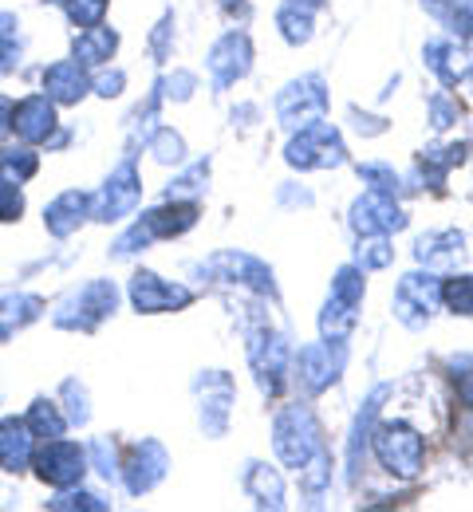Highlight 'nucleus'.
<instances>
[{
    "instance_id": "obj_16",
    "label": "nucleus",
    "mask_w": 473,
    "mask_h": 512,
    "mask_svg": "<svg viewBox=\"0 0 473 512\" xmlns=\"http://www.w3.org/2000/svg\"><path fill=\"white\" fill-rule=\"evenodd\" d=\"M205 272H213L217 280H229V284H249V288H257V292H265V296H276V280H272V268L265 260H257V256L249 253H217L209 264H205Z\"/></svg>"
},
{
    "instance_id": "obj_28",
    "label": "nucleus",
    "mask_w": 473,
    "mask_h": 512,
    "mask_svg": "<svg viewBox=\"0 0 473 512\" xmlns=\"http://www.w3.org/2000/svg\"><path fill=\"white\" fill-rule=\"evenodd\" d=\"M245 489L261 509H284V481L269 465H249L245 473Z\"/></svg>"
},
{
    "instance_id": "obj_35",
    "label": "nucleus",
    "mask_w": 473,
    "mask_h": 512,
    "mask_svg": "<svg viewBox=\"0 0 473 512\" xmlns=\"http://www.w3.org/2000/svg\"><path fill=\"white\" fill-rule=\"evenodd\" d=\"M450 52H454V48H450L446 40H430V44H426V67H430L442 83H458V71L450 67Z\"/></svg>"
},
{
    "instance_id": "obj_21",
    "label": "nucleus",
    "mask_w": 473,
    "mask_h": 512,
    "mask_svg": "<svg viewBox=\"0 0 473 512\" xmlns=\"http://www.w3.org/2000/svg\"><path fill=\"white\" fill-rule=\"evenodd\" d=\"M32 442H36V434H32L28 422L4 418V422H0V465L12 469V473L28 469V461H32Z\"/></svg>"
},
{
    "instance_id": "obj_1",
    "label": "nucleus",
    "mask_w": 473,
    "mask_h": 512,
    "mask_svg": "<svg viewBox=\"0 0 473 512\" xmlns=\"http://www.w3.org/2000/svg\"><path fill=\"white\" fill-rule=\"evenodd\" d=\"M272 446H276V457L288 469H300L308 457H316L324 449L316 414L308 406H284L272 422Z\"/></svg>"
},
{
    "instance_id": "obj_19",
    "label": "nucleus",
    "mask_w": 473,
    "mask_h": 512,
    "mask_svg": "<svg viewBox=\"0 0 473 512\" xmlns=\"http://www.w3.org/2000/svg\"><path fill=\"white\" fill-rule=\"evenodd\" d=\"M202 426L209 438H221L225 434V426H229V406H233V383H229V375H221V371H209L202 383Z\"/></svg>"
},
{
    "instance_id": "obj_11",
    "label": "nucleus",
    "mask_w": 473,
    "mask_h": 512,
    "mask_svg": "<svg viewBox=\"0 0 473 512\" xmlns=\"http://www.w3.org/2000/svg\"><path fill=\"white\" fill-rule=\"evenodd\" d=\"M87 449L75 446V442H64V438H48V446L40 449V457H36V473H40V481H48V485H56V489H71V485H79L83 481V473H87Z\"/></svg>"
},
{
    "instance_id": "obj_3",
    "label": "nucleus",
    "mask_w": 473,
    "mask_h": 512,
    "mask_svg": "<svg viewBox=\"0 0 473 512\" xmlns=\"http://www.w3.org/2000/svg\"><path fill=\"white\" fill-rule=\"evenodd\" d=\"M194 221H198V205L194 201H166L162 209H150L135 229H127L115 241V256L138 253V249H146L158 237H182L186 229H194Z\"/></svg>"
},
{
    "instance_id": "obj_5",
    "label": "nucleus",
    "mask_w": 473,
    "mask_h": 512,
    "mask_svg": "<svg viewBox=\"0 0 473 512\" xmlns=\"http://www.w3.org/2000/svg\"><path fill=\"white\" fill-rule=\"evenodd\" d=\"M371 446H375V457L387 473L403 477V481H414L422 473V461H426V442L418 438V430H410L403 422L395 426H383L371 434Z\"/></svg>"
},
{
    "instance_id": "obj_40",
    "label": "nucleus",
    "mask_w": 473,
    "mask_h": 512,
    "mask_svg": "<svg viewBox=\"0 0 473 512\" xmlns=\"http://www.w3.org/2000/svg\"><path fill=\"white\" fill-rule=\"evenodd\" d=\"M48 509H56V512H64V509H91V512H103L107 505H103L99 497H91V493H64V497L48 501Z\"/></svg>"
},
{
    "instance_id": "obj_45",
    "label": "nucleus",
    "mask_w": 473,
    "mask_h": 512,
    "mask_svg": "<svg viewBox=\"0 0 473 512\" xmlns=\"http://www.w3.org/2000/svg\"><path fill=\"white\" fill-rule=\"evenodd\" d=\"M162 87H170V95H178V99H186V95L194 91V75H190V71H178V75H174V79H166Z\"/></svg>"
},
{
    "instance_id": "obj_27",
    "label": "nucleus",
    "mask_w": 473,
    "mask_h": 512,
    "mask_svg": "<svg viewBox=\"0 0 473 512\" xmlns=\"http://www.w3.org/2000/svg\"><path fill=\"white\" fill-rule=\"evenodd\" d=\"M40 312H44L40 296H4L0 300V343L12 339L20 327H28Z\"/></svg>"
},
{
    "instance_id": "obj_39",
    "label": "nucleus",
    "mask_w": 473,
    "mask_h": 512,
    "mask_svg": "<svg viewBox=\"0 0 473 512\" xmlns=\"http://www.w3.org/2000/svg\"><path fill=\"white\" fill-rule=\"evenodd\" d=\"M454 367V383H458V398L473 410V355H462L450 363Z\"/></svg>"
},
{
    "instance_id": "obj_46",
    "label": "nucleus",
    "mask_w": 473,
    "mask_h": 512,
    "mask_svg": "<svg viewBox=\"0 0 473 512\" xmlns=\"http://www.w3.org/2000/svg\"><path fill=\"white\" fill-rule=\"evenodd\" d=\"M95 87H99V95H107V99H111V95H119V91H123V71L99 75V79H95Z\"/></svg>"
},
{
    "instance_id": "obj_6",
    "label": "nucleus",
    "mask_w": 473,
    "mask_h": 512,
    "mask_svg": "<svg viewBox=\"0 0 473 512\" xmlns=\"http://www.w3.org/2000/svg\"><path fill=\"white\" fill-rule=\"evenodd\" d=\"M284 158L296 170H332V166H343L347 150H343V138L332 123H312L288 142Z\"/></svg>"
},
{
    "instance_id": "obj_10",
    "label": "nucleus",
    "mask_w": 473,
    "mask_h": 512,
    "mask_svg": "<svg viewBox=\"0 0 473 512\" xmlns=\"http://www.w3.org/2000/svg\"><path fill=\"white\" fill-rule=\"evenodd\" d=\"M138 197H142V182H138V170H135V158H127L111 178H107V186L99 190V197L91 201V213L99 217V221H123V217H131L138 205Z\"/></svg>"
},
{
    "instance_id": "obj_22",
    "label": "nucleus",
    "mask_w": 473,
    "mask_h": 512,
    "mask_svg": "<svg viewBox=\"0 0 473 512\" xmlns=\"http://www.w3.org/2000/svg\"><path fill=\"white\" fill-rule=\"evenodd\" d=\"M87 209H91V197L79 190H68L44 209V225H48L52 237H68V233H75V229L83 225Z\"/></svg>"
},
{
    "instance_id": "obj_2",
    "label": "nucleus",
    "mask_w": 473,
    "mask_h": 512,
    "mask_svg": "<svg viewBox=\"0 0 473 512\" xmlns=\"http://www.w3.org/2000/svg\"><path fill=\"white\" fill-rule=\"evenodd\" d=\"M359 308H363V272L347 264V268L336 272L332 292H328V304H324V316H320L324 343H347L351 327L359 320Z\"/></svg>"
},
{
    "instance_id": "obj_44",
    "label": "nucleus",
    "mask_w": 473,
    "mask_h": 512,
    "mask_svg": "<svg viewBox=\"0 0 473 512\" xmlns=\"http://www.w3.org/2000/svg\"><path fill=\"white\" fill-rule=\"evenodd\" d=\"M64 394H68V402H71V410L64 418H68V422H87V394H83V386L64 383Z\"/></svg>"
},
{
    "instance_id": "obj_13",
    "label": "nucleus",
    "mask_w": 473,
    "mask_h": 512,
    "mask_svg": "<svg viewBox=\"0 0 473 512\" xmlns=\"http://www.w3.org/2000/svg\"><path fill=\"white\" fill-rule=\"evenodd\" d=\"M190 300H194L190 288L170 284V280H162L154 272H135V280H131V304H135L138 312H146V316H154V312H178Z\"/></svg>"
},
{
    "instance_id": "obj_8",
    "label": "nucleus",
    "mask_w": 473,
    "mask_h": 512,
    "mask_svg": "<svg viewBox=\"0 0 473 512\" xmlns=\"http://www.w3.org/2000/svg\"><path fill=\"white\" fill-rule=\"evenodd\" d=\"M438 304H442V280L434 272H406L395 288V316L410 331L426 327Z\"/></svg>"
},
{
    "instance_id": "obj_9",
    "label": "nucleus",
    "mask_w": 473,
    "mask_h": 512,
    "mask_svg": "<svg viewBox=\"0 0 473 512\" xmlns=\"http://www.w3.org/2000/svg\"><path fill=\"white\" fill-rule=\"evenodd\" d=\"M115 304H119V288L111 280H91L56 312V323L68 331H91L115 312Z\"/></svg>"
},
{
    "instance_id": "obj_34",
    "label": "nucleus",
    "mask_w": 473,
    "mask_h": 512,
    "mask_svg": "<svg viewBox=\"0 0 473 512\" xmlns=\"http://www.w3.org/2000/svg\"><path fill=\"white\" fill-rule=\"evenodd\" d=\"M64 12H68L71 24L95 28V24L107 16V0H64Z\"/></svg>"
},
{
    "instance_id": "obj_26",
    "label": "nucleus",
    "mask_w": 473,
    "mask_h": 512,
    "mask_svg": "<svg viewBox=\"0 0 473 512\" xmlns=\"http://www.w3.org/2000/svg\"><path fill=\"white\" fill-rule=\"evenodd\" d=\"M115 48H119V32H111V28H87V32L75 40V64H83V67L107 64V60L115 56Z\"/></svg>"
},
{
    "instance_id": "obj_18",
    "label": "nucleus",
    "mask_w": 473,
    "mask_h": 512,
    "mask_svg": "<svg viewBox=\"0 0 473 512\" xmlns=\"http://www.w3.org/2000/svg\"><path fill=\"white\" fill-rule=\"evenodd\" d=\"M12 130L24 142H48L56 130V107L48 95H28L20 103H12Z\"/></svg>"
},
{
    "instance_id": "obj_33",
    "label": "nucleus",
    "mask_w": 473,
    "mask_h": 512,
    "mask_svg": "<svg viewBox=\"0 0 473 512\" xmlns=\"http://www.w3.org/2000/svg\"><path fill=\"white\" fill-rule=\"evenodd\" d=\"M442 300L450 304V312L473 316V276H454L442 284Z\"/></svg>"
},
{
    "instance_id": "obj_36",
    "label": "nucleus",
    "mask_w": 473,
    "mask_h": 512,
    "mask_svg": "<svg viewBox=\"0 0 473 512\" xmlns=\"http://www.w3.org/2000/svg\"><path fill=\"white\" fill-rule=\"evenodd\" d=\"M359 178H363V182H367L375 193H395V190H399V174H395L391 166H379V162L359 166Z\"/></svg>"
},
{
    "instance_id": "obj_29",
    "label": "nucleus",
    "mask_w": 473,
    "mask_h": 512,
    "mask_svg": "<svg viewBox=\"0 0 473 512\" xmlns=\"http://www.w3.org/2000/svg\"><path fill=\"white\" fill-rule=\"evenodd\" d=\"M28 426H32V434H36V438H64L68 418L60 414V406H56V402L40 398V402L28 410Z\"/></svg>"
},
{
    "instance_id": "obj_20",
    "label": "nucleus",
    "mask_w": 473,
    "mask_h": 512,
    "mask_svg": "<svg viewBox=\"0 0 473 512\" xmlns=\"http://www.w3.org/2000/svg\"><path fill=\"white\" fill-rule=\"evenodd\" d=\"M44 91L52 103H79L91 91V79L83 75V64L75 60H60L44 71Z\"/></svg>"
},
{
    "instance_id": "obj_47",
    "label": "nucleus",
    "mask_w": 473,
    "mask_h": 512,
    "mask_svg": "<svg viewBox=\"0 0 473 512\" xmlns=\"http://www.w3.org/2000/svg\"><path fill=\"white\" fill-rule=\"evenodd\" d=\"M12 130V99L8 95H0V138Z\"/></svg>"
},
{
    "instance_id": "obj_25",
    "label": "nucleus",
    "mask_w": 473,
    "mask_h": 512,
    "mask_svg": "<svg viewBox=\"0 0 473 512\" xmlns=\"http://www.w3.org/2000/svg\"><path fill=\"white\" fill-rule=\"evenodd\" d=\"M316 8H320V0H288V4L280 8L276 24H280V32H284L288 44H308V40H312Z\"/></svg>"
},
{
    "instance_id": "obj_43",
    "label": "nucleus",
    "mask_w": 473,
    "mask_h": 512,
    "mask_svg": "<svg viewBox=\"0 0 473 512\" xmlns=\"http://www.w3.org/2000/svg\"><path fill=\"white\" fill-rule=\"evenodd\" d=\"M450 16H454V28L462 40L473 36V0H450Z\"/></svg>"
},
{
    "instance_id": "obj_41",
    "label": "nucleus",
    "mask_w": 473,
    "mask_h": 512,
    "mask_svg": "<svg viewBox=\"0 0 473 512\" xmlns=\"http://www.w3.org/2000/svg\"><path fill=\"white\" fill-rule=\"evenodd\" d=\"M20 213H24V197L12 182L0 178V221H16Z\"/></svg>"
},
{
    "instance_id": "obj_32",
    "label": "nucleus",
    "mask_w": 473,
    "mask_h": 512,
    "mask_svg": "<svg viewBox=\"0 0 473 512\" xmlns=\"http://www.w3.org/2000/svg\"><path fill=\"white\" fill-rule=\"evenodd\" d=\"M466 150L470 146H446V150H426L422 154V174H430V182H442L446 178V170H454V166H462L466 162Z\"/></svg>"
},
{
    "instance_id": "obj_49",
    "label": "nucleus",
    "mask_w": 473,
    "mask_h": 512,
    "mask_svg": "<svg viewBox=\"0 0 473 512\" xmlns=\"http://www.w3.org/2000/svg\"><path fill=\"white\" fill-rule=\"evenodd\" d=\"M426 8H430L434 16H446V12H450V0H426Z\"/></svg>"
},
{
    "instance_id": "obj_50",
    "label": "nucleus",
    "mask_w": 473,
    "mask_h": 512,
    "mask_svg": "<svg viewBox=\"0 0 473 512\" xmlns=\"http://www.w3.org/2000/svg\"><path fill=\"white\" fill-rule=\"evenodd\" d=\"M470 87H473V67H470Z\"/></svg>"
},
{
    "instance_id": "obj_7",
    "label": "nucleus",
    "mask_w": 473,
    "mask_h": 512,
    "mask_svg": "<svg viewBox=\"0 0 473 512\" xmlns=\"http://www.w3.org/2000/svg\"><path fill=\"white\" fill-rule=\"evenodd\" d=\"M276 115L280 123L292 130H304L312 123H324L328 115V91H324V79L320 75H308V79H296L280 91L276 99Z\"/></svg>"
},
{
    "instance_id": "obj_12",
    "label": "nucleus",
    "mask_w": 473,
    "mask_h": 512,
    "mask_svg": "<svg viewBox=\"0 0 473 512\" xmlns=\"http://www.w3.org/2000/svg\"><path fill=\"white\" fill-rule=\"evenodd\" d=\"M406 225V213L395 205L391 193H363L355 205H351V229L359 237H371V233H399Z\"/></svg>"
},
{
    "instance_id": "obj_42",
    "label": "nucleus",
    "mask_w": 473,
    "mask_h": 512,
    "mask_svg": "<svg viewBox=\"0 0 473 512\" xmlns=\"http://www.w3.org/2000/svg\"><path fill=\"white\" fill-rule=\"evenodd\" d=\"M87 461H95V469L103 473V477H115L119 469H115V449L107 446L103 438L99 442H91V449H87Z\"/></svg>"
},
{
    "instance_id": "obj_23",
    "label": "nucleus",
    "mask_w": 473,
    "mask_h": 512,
    "mask_svg": "<svg viewBox=\"0 0 473 512\" xmlns=\"http://www.w3.org/2000/svg\"><path fill=\"white\" fill-rule=\"evenodd\" d=\"M466 253V237L458 233V229H446V233H426L422 241H418V249L414 256L426 264V268H450V264H458Z\"/></svg>"
},
{
    "instance_id": "obj_48",
    "label": "nucleus",
    "mask_w": 473,
    "mask_h": 512,
    "mask_svg": "<svg viewBox=\"0 0 473 512\" xmlns=\"http://www.w3.org/2000/svg\"><path fill=\"white\" fill-rule=\"evenodd\" d=\"M450 119H454V111L442 99H434V127H450Z\"/></svg>"
},
{
    "instance_id": "obj_4",
    "label": "nucleus",
    "mask_w": 473,
    "mask_h": 512,
    "mask_svg": "<svg viewBox=\"0 0 473 512\" xmlns=\"http://www.w3.org/2000/svg\"><path fill=\"white\" fill-rule=\"evenodd\" d=\"M245 335H249V363H253L257 383L269 398H280V390L288 383V359H292L288 339L280 331H272L269 323L249 327Z\"/></svg>"
},
{
    "instance_id": "obj_24",
    "label": "nucleus",
    "mask_w": 473,
    "mask_h": 512,
    "mask_svg": "<svg viewBox=\"0 0 473 512\" xmlns=\"http://www.w3.org/2000/svg\"><path fill=\"white\" fill-rule=\"evenodd\" d=\"M387 394H391V386H375L371 398L363 402L359 418H355V430H351V442H347V469H351V477L359 473V453L371 442V430H375V418H379V406H383Z\"/></svg>"
},
{
    "instance_id": "obj_14",
    "label": "nucleus",
    "mask_w": 473,
    "mask_h": 512,
    "mask_svg": "<svg viewBox=\"0 0 473 512\" xmlns=\"http://www.w3.org/2000/svg\"><path fill=\"white\" fill-rule=\"evenodd\" d=\"M343 343H312V347H304L300 351V359H296V375H300V386L308 390V394H320V390H328V386L339 379V371H343Z\"/></svg>"
},
{
    "instance_id": "obj_15",
    "label": "nucleus",
    "mask_w": 473,
    "mask_h": 512,
    "mask_svg": "<svg viewBox=\"0 0 473 512\" xmlns=\"http://www.w3.org/2000/svg\"><path fill=\"white\" fill-rule=\"evenodd\" d=\"M249 64H253V44H249V36H245V32H229V36H221V40L213 44V52H209L213 87H217V91L233 87L237 79L249 75Z\"/></svg>"
},
{
    "instance_id": "obj_31",
    "label": "nucleus",
    "mask_w": 473,
    "mask_h": 512,
    "mask_svg": "<svg viewBox=\"0 0 473 512\" xmlns=\"http://www.w3.org/2000/svg\"><path fill=\"white\" fill-rule=\"evenodd\" d=\"M391 256H395V249H391V241H387V233H371V237H363L359 241V272H379V268H387L391 264Z\"/></svg>"
},
{
    "instance_id": "obj_38",
    "label": "nucleus",
    "mask_w": 473,
    "mask_h": 512,
    "mask_svg": "<svg viewBox=\"0 0 473 512\" xmlns=\"http://www.w3.org/2000/svg\"><path fill=\"white\" fill-rule=\"evenodd\" d=\"M205 182V162H198L190 174H182L178 182H170V190H166V201H182L186 193H198Z\"/></svg>"
},
{
    "instance_id": "obj_30",
    "label": "nucleus",
    "mask_w": 473,
    "mask_h": 512,
    "mask_svg": "<svg viewBox=\"0 0 473 512\" xmlns=\"http://www.w3.org/2000/svg\"><path fill=\"white\" fill-rule=\"evenodd\" d=\"M36 170H40V158H36L28 146H20V150H0V178H4V182L20 186V182H28Z\"/></svg>"
},
{
    "instance_id": "obj_17",
    "label": "nucleus",
    "mask_w": 473,
    "mask_h": 512,
    "mask_svg": "<svg viewBox=\"0 0 473 512\" xmlns=\"http://www.w3.org/2000/svg\"><path fill=\"white\" fill-rule=\"evenodd\" d=\"M166 469H170V457H166V449L158 446V442H138L131 453H127V465H123V481H127V493H150L162 477H166Z\"/></svg>"
},
{
    "instance_id": "obj_37",
    "label": "nucleus",
    "mask_w": 473,
    "mask_h": 512,
    "mask_svg": "<svg viewBox=\"0 0 473 512\" xmlns=\"http://www.w3.org/2000/svg\"><path fill=\"white\" fill-rule=\"evenodd\" d=\"M150 154H154L158 162H182L186 146H182V138H178L174 130H158V134L150 138Z\"/></svg>"
}]
</instances>
